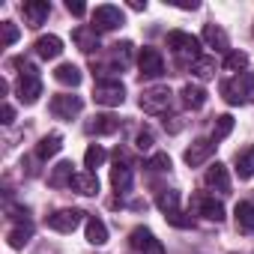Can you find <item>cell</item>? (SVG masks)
Returning <instances> with one entry per match:
<instances>
[{
    "mask_svg": "<svg viewBox=\"0 0 254 254\" xmlns=\"http://www.w3.org/2000/svg\"><path fill=\"white\" fill-rule=\"evenodd\" d=\"M251 90H254V75L251 72H242V75H233V78L221 81V96H224L227 105H245Z\"/></svg>",
    "mask_w": 254,
    "mask_h": 254,
    "instance_id": "6da1fadb",
    "label": "cell"
},
{
    "mask_svg": "<svg viewBox=\"0 0 254 254\" xmlns=\"http://www.w3.org/2000/svg\"><path fill=\"white\" fill-rule=\"evenodd\" d=\"M15 66H21V78H18V99L24 105H33L39 96H42V78L36 72V66L24 63V60H15Z\"/></svg>",
    "mask_w": 254,
    "mask_h": 254,
    "instance_id": "7a4b0ae2",
    "label": "cell"
},
{
    "mask_svg": "<svg viewBox=\"0 0 254 254\" xmlns=\"http://www.w3.org/2000/svg\"><path fill=\"white\" fill-rule=\"evenodd\" d=\"M123 99H126V87L117 78L114 81H96V87H93V102L96 105L117 108V105H123Z\"/></svg>",
    "mask_w": 254,
    "mask_h": 254,
    "instance_id": "3957f363",
    "label": "cell"
},
{
    "mask_svg": "<svg viewBox=\"0 0 254 254\" xmlns=\"http://www.w3.org/2000/svg\"><path fill=\"white\" fill-rule=\"evenodd\" d=\"M168 48H174V51H177V54H183V57L200 60V39H197V36H191V33H183V30L168 33Z\"/></svg>",
    "mask_w": 254,
    "mask_h": 254,
    "instance_id": "277c9868",
    "label": "cell"
},
{
    "mask_svg": "<svg viewBox=\"0 0 254 254\" xmlns=\"http://www.w3.org/2000/svg\"><path fill=\"white\" fill-rule=\"evenodd\" d=\"M171 90L168 87H150V90H144L141 93V108L147 111V114H165L168 108H171Z\"/></svg>",
    "mask_w": 254,
    "mask_h": 254,
    "instance_id": "5b68a950",
    "label": "cell"
},
{
    "mask_svg": "<svg viewBox=\"0 0 254 254\" xmlns=\"http://www.w3.org/2000/svg\"><path fill=\"white\" fill-rule=\"evenodd\" d=\"M93 27H96L99 33L123 27V12H120V6H111V3L96 6V9H93Z\"/></svg>",
    "mask_w": 254,
    "mask_h": 254,
    "instance_id": "8992f818",
    "label": "cell"
},
{
    "mask_svg": "<svg viewBox=\"0 0 254 254\" xmlns=\"http://www.w3.org/2000/svg\"><path fill=\"white\" fill-rule=\"evenodd\" d=\"M81 108H84V99H81V96L60 93V96L51 99V114H54L57 120H72V117L81 114Z\"/></svg>",
    "mask_w": 254,
    "mask_h": 254,
    "instance_id": "52a82bcc",
    "label": "cell"
},
{
    "mask_svg": "<svg viewBox=\"0 0 254 254\" xmlns=\"http://www.w3.org/2000/svg\"><path fill=\"white\" fill-rule=\"evenodd\" d=\"M81 209H57V212H51L48 218H45V224L51 227V230H57V233H72L78 224H81Z\"/></svg>",
    "mask_w": 254,
    "mask_h": 254,
    "instance_id": "ba28073f",
    "label": "cell"
},
{
    "mask_svg": "<svg viewBox=\"0 0 254 254\" xmlns=\"http://www.w3.org/2000/svg\"><path fill=\"white\" fill-rule=\"evenodd\" d=\"M129 242H132V248L135 251H141V254H165V245L153 236V230H147V227H135L132 233H129Z\"/></svg>",
    "mask_w": 254,
    "mask_h": 254,
    "instance_id": "9c48e42d",
    "label": "cell"
},
{
    "mask_svg": "<svg viewBox=\"0 0 254 254\" xmlns=\"http://www.w3.org/2000/svg\"><path fill=\"white\" fill-rule=\"evenodd\" d=\"M138 69L144 78H159V75H165V60L156 48H144L138 54Z\"/></svg>",
    "mask_w": 254,
    "mask_h": 254,
    "instance_id": "30bf717a",
    "label": "cell"
},
{
    "mask_svg": "<svg viewBox=\"0 0 254 254\" xmlns=\"http://www.w3.org/2000/svg\"><path fill=\"white\" fill-rule=\"evenodd\" d=\"M21 12H24V24L36 30V27L45 24V18L51 12V3H48V0H27V3L21 6Z\"/></svg>",
    "mask_w": 254,
    "mask_h": 254,
    "instance_id": "8fae6325",
    "label": "cell"
},
{
    "mask_svg": "<svg viewBox=\"0 0 254 254\" xmlns=\"http://www.w3.org/2000/svg\"><path fill=\"white\" fill-rule=\"evenodd\" d=\"M212 153H215V141H212V138H197V141L186 150V165H189V168H197V165L209 162Z\"/></svg>",
    "mask_w": 254,
    "mask_h": 254,
    "instance_id": "7c38bea8",
    "label": "cell"
},
{
    "mask_svg": "<svg viewBox=\"0 0 254 254\" xmlns=\"http://www.w3.org/2000/svg\"><path fill=\"white\" fill-rule=\"evenodd\" d=\"M72 39H75V45L81 48V51H87V54H93L96 48H99V30L90 24H81V27H75V33H72Z\"/></svg>",
    "mask_w": 254,
    "mask_h": 254,
    "instance_id": "4fadbf2b",
    "label": "cell"
},
{
    "mask_svg": "<svg viewBox=\"0 0 254 254\" xmlns=\"http://www.w3.org/2000/svg\"><path fill=\"white\" fill-rule=\"evenodd\" d=\"M194 206H197V212H200L203 218H209V221H221V218H224V206H221L215 197H209V194H197V197H194Z\"/></svg>",
    "mask_w": 254,
    "mask_h": 254,
    "instance_id": "5bb4252c",
    "label": "cell"
},
{
    "mask_svg": "<svg viewBox=\"0 0 254 254\" xmlns=\"http://www.w3.org/2000/svg\"><path fill=\"white\" fill-rule=\"evenodd\" d=\"M117 129H120V120L114 114H99V117H93L87 123V132L90 135H114Z\"/></svg>",
    "mask_w": 254,
    "mask_h": 254,
    "instance_id": "9a60e30c",
    "label": "cell"
},
{
    "mask_svg": "<svg viewBox=\"0 0 254 254\" xmlns=\"http://www.w3.org/2000/svg\"><path fill=\"white\" fill-rule=\"evenodd\" d=\"M206 186H209V189H215V191H221V194H227V191H230V177H227V168L215 162V165L206 171Z\"/></svg>",
    "mask_w": 254,
    "mask_h": 254,
    "instance_id": "2e32d148",
    "label": "cell"
},
{
    "mask_svg": "<svg viewBox=\"0 0 254 254\" xmlns=\"http://www.w3.org/2000/svg\"><path fill=\"white\" fill-rule=\"evenodd\" d=\"M36 54H39L42 60L60 57V54H63V39H60V36H42V39H36Z\"/></svg>",
    "mask_w": 254,
    "mask_h": 254,
    "instance_id": "e0dca14e",
    "label": "cell"
},
{
    "mask_svg": "<svg viewBox=\"0 0 254 254\" xmlns=\"http://www.w3.org/2000/svg\"><path fill=\"white\" fill-rule=\"evenodd\" d=\"M233 215H236V227H239V233H254V203L239 200Z\"/></svg>",
    "mask_w": 254,
    "mask_h": 254,
    "instance_id": "ac0fdd59",
    "label": "cell"
},
{
    "mask_svg": "<svg viewBox=\"0 0 254 254\" xmlns=\"http://www.w3.org/2000/svg\"><path fill=\"white\" fill-rule=\"evenodd\" d=\"M54 81L63 84V87H78V84H81V69H78L75 63H60V66L54 69Z\"/></svg>",
    "mask_w": 254,
    "mask_h": 254,
    "instance_id": "d6986e66",
    "label": "cell"
},
{
    "mask_svg": "<svg viewBox=\"0 0 254 254\" xmlns=\"http://www.w3.org/2000/svg\"><path fill=\"white\" fill-rule=\"evenodd\" d=\"M60 150H63V138H60L57 132H54V135H45V138L36 144V156H39V159H51V156H57Z\"/></svg>",
    "mask_w": 254,
    "mask_h": 254,
    "instance_id": "ffe728a7",
    "label": "cell"
},
{
    "mask_svg": "<svg viewBox=\"0 0 254 254\" xmlns=\"http://www.w3.org/2000/svg\"><path fill=\"white\" fill-rule=\"evenodd\" d=\"M72 180H75L72 162H60V165L51 171V177H48V183H51L54 189H66V186H72Z\"/></svg>",
    "mask_w": 254,
    "mask_h": 254,
    "instance_id": "44dd1931",
    "label": "cell"
},
{
    "mask_svg": "<svg viewBox=\"0 0 254 254\" xmlns=\"http://www.w3.org/2000/svg\"><path fill=\"white\" fill-rule=\"evenodd\" d=\"M72 189H75V191H81V194H96V191H99V177H96L93 171L75 174V180H72Z\"/></svg>",
    "mask_w": 254,
    "mask_h": 254,
    "instance_id": "7402d4cb",
    "label": "cell"
},
{
    "mask_svg": "<svg viewBox=\"0 0 254 254\" xmlns=\"http://www.w3.org/2000/svg\"><path fill=\"white\" fill-rule=\"evenodd\" d=\"M203 42H209L215 51H227L230 45H227V33L218 27V24H206L203 27Z\"/></svg>",
    "mask_w": 254,
    "mask_h": 254,
    "instance_id": "603a6c76",
    "label": "cell"
},
{
    "mask_svg": "<svg viewBox=\"0 0 254 254\" xmlns=\"http://www.w3.org/2000/svg\"><path fill=\"white\" fill-rule=\"evenodd\" d=\"M87 242H93V245H105L108 242V227H105V221L102 218H87Z\"/></svg>",
    "mask_w": 254,
    "mask_h": 254,
    "instance_id": "cb8c5ba5",
    "label": "cell"
},
{
    "mask_svg": "<svg viewBox=\"0 0 254 254\" xmlns=\"http://www.w3.org/2000/svg\"><path fill=\"white\" fill-rule=\"evenodd\" d=\"M111 186H114L117 191H126V189L132 186V168L117 162V168H111Z\"/></svg>",
    "mask_w": 254,
    "mask_h": 254,
    "instance_id": "d4e9b609",
    "label": "cell"
},
{
    "mask_svg": "<svg viewBox=\"0 0 254 254\" xmlns=\"http://www.w3.org/2000/svg\"><path fill=\"white\" fill-rule=\"evenodd\" d=\"M183 102H186L189 108H203V105H206V90H203L200 84H186V87H183Z\"/></svg>",
    "mask_w": 254,
    "mask_h": 254,
    "instance_id": "484cf974",
    "label": "cell"
},
{
    "mask_svg": "<svg viewBox=\"0 0 254 254\" xmlns=\"http://www.w3.org/2000/svg\"><path fill=\"white\" fill-rule=\"evenodd\" d=\"M248 66V54L245 51H230L224 57V72H233V75H242Z\"/></svg>",
    "mask_w": 254,
    "mask_h": 254,
    "instance_id": "4316f807",
    "label": "cell"
},
{
    "mask_svg": "<svg viewBox=\"0 0 254 254\" xmlns=\"http://www.w3.org/2000/svg\"><path fill=\"white\" fill-rule=\"evenodd\" d=\"M30 236H33V224H30V221H24V224L12 227L6 239H9V245H12V248H21L24 242H30Z\"/></svg>",
    "mask_w": 254,
    "mask_h": 254,
    "instance_id": "83f0119b",
    "label": "cell"
},
{
    "mask_svg": "<svg viewBox=\"0 0 254 254\" xmlns=\"http://www.w3.org/2000/svg\"><path fill=\"white\" fill-rule=\"evenodd\" d=\"M236 174H239V180H251L254 177V147H248L236 159Z\"/></svg>",
    "mask_w": 254,
    "mask_h": 254,
    "instance_id": "f1b7e54d",
    "label": "cell"
},
{
    "mask_svg": "<svg viewBox=\"0 0 254 254\" xmlns=\"http://www.w3.org/2000/svg\"><path fill=\"white\" fill-rule=\"evenodd\" d=\"M191 72H194L200 81H209V78H215V60H212V57H200V60L191 63Z\"/></svg>",
    "mask_w": 254,
    "mask_h": 254,
    "instance_id": "f546056e",
    "label": "cell"
},
{
    "mask_svg": "<svg viewBox=\"0 0 254 254\" xmlns=\"http://www.w3.org/2000/svg\"><path fill=\"white\" fill-rule=\"evenodd\" d=\"M230 132H233V117H230V114L215 117V126H212V141H221V138H227Z\"/></svg>",
    "mask_w": 254,
    "mask_h": 254,
    "instance_id": "4dcf8cb0",
    "label": "cell"
},
{
    "mask_svg": "<svg viewBox=\"0 0 254 254\" xmlns=\"http://www.w3.org/2000/svg\"><path fill=\"white\" fill-rule=\"evenodd\" d=\"M105 159H108V153H105L99 144H90V147H87V153H84V165H87L90 171H93V168H102V165H105Z\"/></svg>",
    "mask_w": 254,
    "mask_h": 254,
    "instance_id": "1f68e13d",
    "label": "cell"
},
{
    "mask_svg": "<svg viewBox=\"0 0 254 254\" xmlns=\"http://www.w3.org/2000/svg\"><path fill=\"white\" fill-rule=\"evenodd\" d=\"M156 203H159V209H162L165 215H168V212H177V206H180V194H177V191H162Z\"/></svg>",
    "mask_w": 254,
    "mask_h": 254,
    "instance_id": "d6a6232c",
    "label": "cell"
},
{
    "mask_svg": "<svg viewBox=\"0 0 254 254\" xmlns=\"http://www.w3.org/2000/svg\"><path fill=\"white\" fill-rule=\"evenodd\" d=\"M165 218H168V224H174V227H183V230L194 224V221H191V215H186V212H180V209H177V212H168Z\"/></svg>",
    "mask_w": 254,
    "mask_h": 254,
    "instance_id": "836d02e7",
    "label": "cell"
},
{
    "mask_svg": "<svg viewBox=\"0 0 254 254\" xmlns=\"http://www.w3.org/2000/svg\"><path fill=\"white\" fill-rule=\"evenodd\" d=\"M0 27H3V45H15L18 42V27L12 21H3Z\"/></svg>",
    "mask_w": 254,
    "mask_h": 254,
    "instance_id": "e575fe53",
    "label": "cell"
},
{
    "mask_svg": "<svg viewBox=\"0 0 254 254\" xmlns=\"http://www.w3.org/2000/svg\"><path fill=\"white\" fill-rule=\"evenodd\" d=\"M150 171H168L171 168V159H168V153H156L153 159H150V165H147Z\"/></svg>",
    "mask_w": 254,
    "mask_h": 254,
    "instance_id": "d590c367",
    "label": "cell"
},
{
    "mask_svg": "<svg viewBox=\"0 0 254 254\" xmlns=\"http://www.w3.org/2000/svg\"><path fill=\"white\" fill-rule=\"evenodd\" d=\"M0 114H3V120H0L3 126H12V123H15V108H12L9 102H3V111H0Z\"/></svg>",
    "mask_w": 254,
    "mask_h": 254,
    "instance_id": "8d00e7d4",
    "label": "cell"
},
{
    "mask_svg": "<svg viewBox=\"0 0 254 254\" xmlns=\"http://www.w3.org/2000/svg\"><path fill=\"white\" fill-rule=\"evenodd\" d=\"M135 147H138V150H150V147H153V135H150V132H141V135L135 138Z\"/></svg>",
    "mask_w": 254,
    "mask_h": 254,
    "instance_id": "74e56055",
    "label": "cell"
},
{
    "mask_svg": "<svg viewBox=\"0 0 254 254\" xmlns=\"http://www.w3.org/2000/svg\"><path fill=\"white\" fill-rule=\"evenodd\" d=\"M66 9H69L72 15H78V18H81V15L87 12V6H84V3H72V0H69V3H66Z\"/></svg>",
    "mask_w": 254,
    "mask_h": 254,
    "instance_id": "f35d334b",
    "label": "cell"
}]
</instances>
